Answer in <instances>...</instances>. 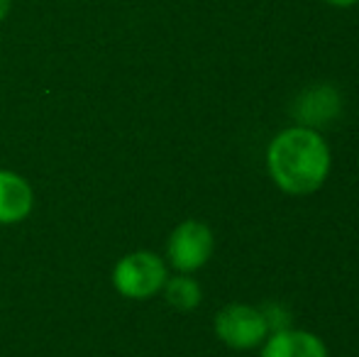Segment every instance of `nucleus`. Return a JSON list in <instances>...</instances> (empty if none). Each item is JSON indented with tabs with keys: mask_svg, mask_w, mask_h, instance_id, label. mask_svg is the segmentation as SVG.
Returning <instances> with one entry per match:
<instances>
[{
	"mask_svg": "<svg viewBox=\"0 0 359 357\" xmlns=\"http://www.w3.org/2000/svg\"><path fill=\"white\" fill-rule=\"evenodd\" d=\"M259 357H327L325 340L311 330L284 328L266 335Z\"/></svg>",
	"mask_w": 359,
	"mask_h": 357,
	"instance_id": "39448f33",
	"label": "nucleus"
},
{
	"mask_svg": "<svg viewBox=\"0 0 359 357\" xmlns=\"http://www.w3.org/2000/svg\"><path fill=\"white\" fill-rule=\"evenodd\" d=\"M215 238L213 230L201 220H184L174 228L166 243V257H169L171 267L181 274H191L205 267L210 257H213Z\"/></svg>",
	"mask_w": 359,
	"mask_h": 357,
	"instance_id": "20e7f679",
	"label": "nucleus"
},
{
	"mask_svg": "<svg viewBox=\"0 0 359 357\" xmlns=\"http://www.w3.org/2000/svg\"><path fill=\"white\" fill-rule=\"evenodd\" d=\"M32 189L22 177L0 172V225L20 223L32 210Z\"/></svg>",
	"mask_w": 359,
	"mask_h": 357,
	"instance_id": "0eeeda50",
	"label": "nucleus"
},
{
	"mask_svg": "<svg viewBox=\"0 0 359 357\" xmlns=\"http://www.w3.org/2000/svg\"><path fill=\"white\" fill-rule=\"evenodd\" d=\"M215 335L232 350H252L266 340L269 325L257 306L227 304L215 316Z\"/></svg>",
	"mask_w": 359,
	"mask_h": 357,
	"instance_id": "f03ea898",
	"label": "nucleus"
},
{
	"mask_svg": "<svg viewBox=\"0 0 359 357\" xmlns=\"http://www.w3.org/2000/svg\"><path fill=\"white\" fill-rule=\"evenodd\" d=\"M164 296L174 309L194 311L196 306L201 304V299H203V291H201L198 281L191 274H179V276H174V279H166Z\"/></svg>",
	"mask_w": 359,
	"mask_h": 357,
	"instance_id": "6e6552de",
	"label": "nucleus"
},
{
	"mask_svg": "<svg viewBox=\"0 0 359 357\" xmlns=\"http://www.w3.org/2000/svg\"><path fill=\"white\" fill-rule=\"evenodd\" d=\"M340 93L335 86H313L308 90H303L301 95L293 103V115H296L298 125H306V128H320V125L330 123L337 113H340Z\"/></svg>",
	"mask_w": 359,
	"mask_h": 357,
	"instance_id": "423d86ee",
	"label": "nucleus"
},
{
	"mask_svg": "<svg viewBox=\"0 0 359 357\" xmlns=\"http://www.w3.org/2000/svg\"><path fill=\"white\" fill-rule=\"evenodd\" d=\"M262 314H264L266 318V325H269V333H274V330H284V328H291V314L284 309V306L279 304H269L262 309Z\"/></svg>",
	"mask_w": 359,
	"mask_h": 357,
	"instance_id": "1a4fd4ad",
	"label": "nucleus"
},
{
	"mask_svg": "<svg viewBox=\"0 0 359 357\" xmlns=\"http://www.w3.org/2000/svg\"><path fill=\"white\" fill-rule=\"evenodd\" d=\"M323 3H327V5H332V8H352V5H357L359 0H323Z\"/></svg>",
	"mask_w": 359,
	"mask_h": 357,
	"instance_id": "9d476101",
	"label": "nucleus"
},
{
	"mask_svg": "<svg viewBox=\"0 0 359 357\" xmlns=\"http://www.w3.org/2000/svg\"><path fill=\"white\" fill-rule=\"evenodd\" d=\"M166 264L154 252H133L113 269V284L128 299H149L166 284Z\"/></svg>",
	"mask_w": 359,
	"mask_h": 357,
	"instance_id": "7ed1b4c3",
	"label": "nucleus"
},
{
	"mask_svg": "<svg viewBox=\"0 0 359 357\" xmlns=\"http://www.w3.org/2000/svg\"><path fill=\"white\" fill-rule=\"evenodd\" d=\"M8 13H10V0H0V22L8 18Z\"/></svg>",
	"mask_w": 359,
	"mask_h": 357,
	"instance_id": "9b49d317",
	"label": "nucleus"
},
{
	"mask_svg": "<svg viewBox=\"0 0 359 357\" xmlns=\"http://www.w3.org/2000/svg\"><path fill=\"white\" fill-rule=\"evenodd\" d=\"M332 152L320 130L293 125L266 147V172L276 189L288 196H308L323 189L330 177Z\"/></svg>",
	"mask_w": 359,
	"mask_h": 357,
	"instance_id": "f257e3e1",
	"label": "nucleus"
}]
</instances>
